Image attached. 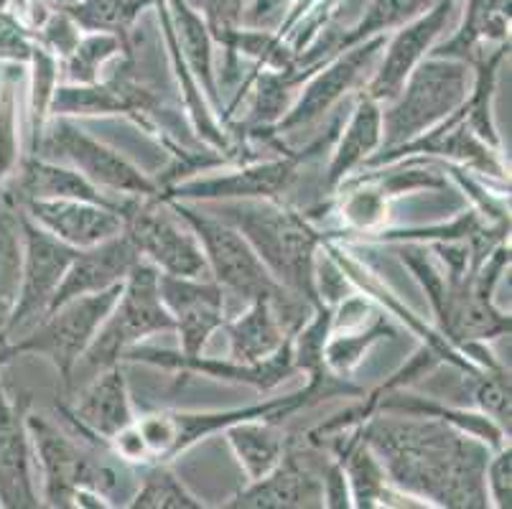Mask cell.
Instances as JSON below:
<instances>
[{
	"mask_svg": "<svg viewBox=\"0 0 512 509\" xmlns=\"http://www.w3.org/2000/svg\"><path fill=\"white\" fill-rule=\"evenodd\" d=\"M158 273L161 270L143 258L130 268L113 311L79 359L87 364V370L97 375L123 362L125 349L141 344L146 336L176 329L174 316L169 314V308L164 306L158 293Z\"/></svg>",
	"mask_w": 512,
	"mask_h": 509,
	"instance_id": "cell-6",
	"label": "cell"
},
{
	"mask_svg": "<svg viewBox=\"0 0 512 509\" xmlns=\"http://www.w3.org/2000/svg\"><path fill=\"white\" fill-rule=\"evenodd\" d=\"M118 51H123V41L107 34L77 41L67 54V79L72 84L100 82V67Z\"/></svg>",
	"mask_w": 512,
	"mask_h": 509,
	"instance_id": "cell-32",
	"label": "cell"
},
{
	"mask_svg": "<svg viewBox=\"0 0 512 509\" xmlns=\"http://www.w3.org/2000/svg\"><path fill=\"white\" fill-rule=\"evenodd\" d=\"M383 46V36H375V39H367L355 46H349L347 54L339 56L337 62L329 64L324 72L311 77V82L306 84L304 92H301L299 102L273 125V130H276V133H291V130L306 128V125L316 123V120H319L344 92H349L355 87L357 79H360L362 72L370 67L372 59H375L377 51L383 49Z\"/></svg>",
	"mask_w": 512,
	"mask_h": 509,
	"instance_id": "cell-15",
	"label": "cell"
},
{
	"mask_svg": "<svg viewBox=\"0 0 512 509\" xmlns=\"http://www.w3.org/2000/svg\"><path fill=\"white\" fill-rule=\"evenodd\" d=\"M479 377L482 380L474 392L479 413L490 415L502 431L510 433V375L505 367H497V370H482Z\"/></svg>",
	"mask_w": 512,
	"mask_h": 509,
	"instance_id": "cell-35",
	"label": "cell"
},
{
	"mask_svg": "<svg viewBox=\"0 0 512 509\" xmlns=\"http://www.w3.org/2000/svg\"><path fill=\"white\" fill-rule=\"evenodd\" d=\"M383 410H395V413H406L411 418H436L444 420V423H451L459 431L469 433V436L479 438L482 443H490L495 451H500L502 446H507L505 436L507 433L497 426L495 420L490 415L484 413H467V410H454V408H444L439 403H431L426 398H416V395H393V398H377V403Z\"/></svg>",
	"mask_w": 512,
	"mask_h": 509,
	"instance_id": "cell-27",
	"label": "cell"
},
{
	"mask_svg": "<svg viewBox=\"0 0 512 509\" xmlns=\"http://www.w3.org/2000/svg\"><path fill=\"white\" fill-rule=\"evenodd\" d=\"M230 507L288 509V507H324V487L291 451H283L271 474L250 482L245 492L237 494Z\"/></svg>",
	"mask_w": 512,
	"mask_h": 509,
	"instance_id": "cell-21",
	"label": "cell"
},
{
	"mask_svg": "<svg viewBox=\"0 0 512 509\" xmlns=\"http://www.w3.org/2000/svg\"><path fill=\"white\" fill-rule=\"evenodd\" d=\"M31 156L36 153L44 135V125L49 120V105L57 90L59 64L51 49L31 44Z\"/></svg>",
	"mask_w": 512,
	"mask_h": 509,
	"instance_id": "cell-28",
	"label": "cell"
},
{
	"mask_svg": "<svg viewBox=\"0 0 512 509\" xmlns=\"http://www.w3.org/2000/svg\"><path fill=\"white\" fill-rule=\"evenodd\" d=\"M222 222L232 224L250 242L265 268L293 296L319 306L316 291V252L324 235L301 212L283 207L276 199H237L222 204Z\"/></svg>",
	"mask_w": 512,
	"mask_h": 509,
	"instance_id": "cell-2",
	"label": "cell"
},
{
	"mask_svg": "<svg viewBox=\"0 0 512 509\" xmlns=\"http://www.w3.org/2000/svg\"><path fill=\"white\" fill-rule=\"evenodd\" d=\"M332 398V392L306 382V387L288 398L268 400L245 410H225V413H153L136 418L125 431L110 438V448L128 464H166L181 451L194 446L202 438L235 426L240 420H281L299 408Z\"/></svg>",
	"mask_w": 512,
	"mask_h": 509,
	"instance_id": "cell-3",
	"label": "cell"
},
{
	"mask_svg": "<svg viewBox=\"0 0 512 509\" xmlns=\"http://www.w3.org/2000/svg\"><path fill=\"white\" fill-rule=\"evenodd\" d=\"M416 6L418 0H375V6H372L370 13L362 18L360 26H357L352 34L344 36L342 44H339V51L360 44V41H367L372 34H380L383 28L395 26V23L403 21Z\"/></svg>",
	"mask_w": 512,
	"mask_h": 509,
	"instance_id": "cell-36",
	"label": "cell"
},
{
	"mask_svg": "<svg viewBox=\"0 0 512 509\" xmlns=\"http://www.w3.org/2000/svg\"><path fill=\"white\" fill-rule=\"evenodd\" d=\"M156 100L151 92L138 87L128 74L95 84H72L59 87L51 97L49 112L54 118L67 115H107V112H133V115H156Z\"/></svg>",
	"mask_w": 512,
	"mask_h": 509,
	"instance_id": "cell-20",
	"label": "cell"
},
{
	"mask_svg": "<svg viewBox=\"0 0 512 509\" xmlns=\"http://www.w3.org/2000/svg\"><path fill=\"white\" fill-rule=\"evenodd\" d=\"M130 507L136 509H199L204 507L199 499L186 492L179 476L164 464L148 466L146 474L138 479V489L133 494Z\"/></svg>",
	"mask_w": 512,
	"mask_h": 509,
	"instance_id": "cell-29",
	"label": "cell"
},
{
	"mask_svg": "<svg viewBox=\"0 0 512 509\" xmlns=\"http://www.w3.org/2000/svg\"><path fill=\"white\" fill-rule=\"evenodd\" d=\"M21 230H23V275L18 301L13 306L11 316L0 331L13 339L23 331L34 329L46 316L51 306V298L57 293L64 273L72 265L77 250L64 245L62 240L46 232L44 227L34 222L29 214L21 209Z\"/></svg>",
	"mask_w": 512,
	"mask_h": 509,
	"instance_id": "cell-10",
	"label": "cell"
},
{
	"mask_svg": "<svg viewBox=\"0 0 512 509\" xmlns=\"http://www.w3.org/2000/svg\"><path fill=\"white\" fill-rule=\"evenodd\" d=\"M276 423L278 420L255 418L240 420L235 426L225 428L227 443L235 451L237 461H240L242 471H245L250 482H258L265 474H271L278 461L283 459L286 441H283Z\"/></svg>",
	"mask_w": 512,
	"mask_h": 509,
	"instance_id": "cell-25",
	"label": "cell"
},
{
	"mask_svg": "<svg viewBox=\"0 0 512 509\" xmlns=\"http://www.w3.org/2000/svg\"><path fill=\"white\" fill-rule=\"evenodd\" d=\"M158 293L174 316L181 354L197 357L217 329L225 326V291L212 278H181L158 273Z\"/></svg>",
	"mask_w": 512,
	"mask_h": 509,
	"instance_id": "cell-12",
	"label": "cell"
},
{
	"mask_svg": "<svg viewBox=\"0 0 512 509\" xmlns=\"http://www.w3.org/2000/svg\"><path fill=\"white\" fill-rule=\"evenodd\" d=\"M204 11L209 13V26H212L214 39L225 44L235 34V23L240 18L242 0H202Z\"/></svg>",
	"mask_w": 512,
	"mask_h": 509,
	"instance_id": "cell-39",
	"label": "cell"
},
{
	"mask_svg": "<svg viewBox=\"0 0 512 509\" xmlns=\"http://www.w3.org/2000/svg\"><path fill=\"white\" fill-rule=\"evenodd\" d=\"M469 97L467 62L434 56L418 64L383 112V151L406 146L446 120Z\"/></svg>",
	"mask_w": 512,
	"mask_h": 509,
	"instance_id": "cell-5",
	"label": "cell"
},
{
	"mask_svg": "<svg viewBox=\"0 0 512 509\" xmlns=\"http://www.w3.org/2000/svg\"><path fill=\"white\" fill-rule=\"evenodd\" d=\"M34 156L49 158L72 166L100 191H110L118 196H156L161 186L138 171L130 161H125L118 151L107 148L105 143L87 135L85 130L67 118L46 120L44 135Z\"/></svg>",
	"mask_w": 512,
	"mask_h": 509,
	"instance_id": "cell-9",
	"label": "cell"
},
{
	"mask_svg": "<svg viewBox=\"0 0 512 509\" xmlns=\"http://www.w3.org/2000/svg\"><path fill=\"white\" fill-rule=\"evenodd\" d=\"M400 260H403V265H408V268L413 270V275L421 280L423 291L428 293V301H431V306H434L439 321L444 319L446 298H449V288H451L446 273H441V270L436 268L434 260L428 258V250H423L421 245L403 247V250H400Z\"/></svg>",
	"mask_w": 512,
	"mask_h": 509,
	"instance_id": "cell-34",
	"label": "cell"
},
{
	"mask_svg": "<svg viewBox=\"0 0 512 509\" xmlns=\"http://www.w3.org/2000/svg\"><path fill=\"white\" fill-rule=\"evenodd\" d=\"M321 487H324V504H327V507H334V509L352 507V494H349L347 474H344L339 461L329 464L327 474H324V479H321Z\"/></svg>",
	"mask_w": 512,
	"mask_h": 509,
	"instance_id": "cell-40",
	"label": "cell"
},
{
	"mask_svg": "<svg viewBox=\"0 0 512 509\" xmlns=\"http://www.w3.org/2000/svg\"><path fill=\"white\" fill-rule=\"evenodd\" d=\"M146 3L148 0H85L82 6L74 8L72 16L77 18L79 26L90 28V31L120 34Z\"/></svg>",
	"mask_w": 512,
	"mask_h": 509,
	"instance_id": "cell-33",
	"label": "cell"
},
{
	"mask_svg": "<svg viewBox=\"0 0 512 509\" xmlns=\"http://www.w3.org/2000/svg\"><path fill=\"white\" fill-rule=\"evenodd\" d=\"M29 400L13 403L0 385V507H41L31 479V438L26 428Z\"/></svg>",
	"mask_w": 512,
	"mask_h": 509,
	"instance_id": "cell-17",
	"label": "cell"
},
{
	"mask_svg": "<svg viewBox=\"0 0 512 509\" xmlns=\"http://www.w3.org/2000/svg\"><path fill=\"white\" fill-rule=\"evenodd\" d=\"M227 336H230L232 359L245 364H258L276 354L286 344L291 334L283 326L276 306L265 298L250 301L248 311L235 321H225Z\"/></svg>",
	"mask_w": 512,
	"mask_h": 509,
	"instance_id": "cell-24",
	"label": "cell"
},
{
	"mask_svg": "<svg viewBox=\"0 0 512 509\" xmlns=\"http://www.w3.org/2000/svg\"><path fill=\"white\" fill-rule=\"evenodd\" d=\"M62 413L72 423L77 436H85L87 441L110 443V438L118 436L136 420L130 408L123 367L113 364L97 372L95 380L79 392L74 408L62 405Z\"/></svg>",
	"mask_w": 512,
	"mask_h": 509,
	"instance_id": "cell-16",
	"label": "cell"
},
{
	"mask_svg": "<svg viewBox=\"0 0 512 509\" xmlns=\"http://www.w3.org/2000/svg\"><path fill=\"white\" fill-rule=\"evenodd\" d=\"M29 56L31 41L26 39V31L8 16H0V62L26 64Z\"/></svg>",
	"mask_w": 512,
	"mask_h": 509,
	"instance_id": "cell-38",
	"label": "cell"
},
{
	"mask_svg": "<svg viewBox=\"0 0 512 509\" xmlns=\"http://www.w3.org/2000/svg\"><path fill=\"white\" fill-rule=\"evenodd\" d=\"M380 146H383V107H380V102L362 95L347 128L342 130L339 146L334 148L332 163H329L327 171L329 189H337Z\"/></svg>",
	"mask_w": 512,
	"mask_h": 509,
	"instance_id": "cell-23",
	"label": "cell"
},
{
	"mask_svg": "<svg viewBox=\"0 0 512 509\" xmlns=\"http://www.w3.org/2000/svg\"><path fill=\"white\" fill-rule=\"evenodd\" d=\"M385 334H393L390 324L377 316L370 326L360 331H342V334H329L327 349H324V364L332 375L344 377L360 364L367 349L380 342Z\"/></svg>",
	"mask_w": 512,
	"mask_h": 509,
	"instance_id": "cell-30",
	"label": "cell"
},
{
	"mask_svg": "<svg viewBox=\"0 0 512 509\" xmlns=\"http://www.w3.org/2000/svg\"><path fill=\"white\" fill-rule=\"evenodd\" d=\"M339 130V123L329 130L332 135L311 143L306 151L288 153V156L276 158V161L253 163L240 171L222 176H207V179H192L184 184L169 189V194H161L164 199H202V202H225V199H278L283 191L291 189V184L299 179V171L306 161L314 158V153L324 151L334 133Z\"/></svg>",
	"mask_w": 512,
	"mask_h": 509,
	"instance_id": "cell-11",
	"label": "cell"
},
{
	"mask_svg": "<svg viewBox=\"0 0 512 509\" xmlns=\"http://www.w3.org/2000/svg\"><path fill=\"white\" fill-rule=\"evenodd\" d=\"M120 291H123V283L107 288V291L92 293V296L72 298L49 311L34 329H29V334L21 339H11L16 357L18 354H44L57 367L64 385H72L79 359L110 316Z\"/></svg>",
	"mask_w": 512,
	"mask_h": 509,
	"instance_id": "cell-8",
	"label": "cell"
},
{
	"mask_svg": "<svg viewBox=\"0 0 512 509\" xmlns=\"http://www.w3.org/2000/svg\"><path fill=\"white\" fill-rule=\"evenodd\" d=\"M23 275L21 207L16 196L0 186V326L6 324L18 301Z\"/></svg>",
	"mask_w": 512,
	"mask_h": 509,
	"instance_id": "cell-26",
	"label": "cell"
},
{
	"mask_svg": "<svg viewBox=\"0 0 512 509\" xmlns=\"http://www.w3.org/2000/svg\"><path fill=\"white\" fill-rule=\"evenodd\" d=\"M125 362H146L153 367H166V370H181V372H202V375L214 377L222 382H242V385H253L255 390H271V387L281 385L283 380L293 375L296 364L291 357V336L286 339L276 354L258 364H245L237 359H217V357H186L181 352H166V349H151V347H130L123 352Z\"/></svg>",
	"mask_w": 512,
	"mask_h": 509,
	"instance_id": "cell-13",
	"label": "cell"
},
{
	"mask_svg": "<svg viewBox=\"0 0 512 509\" xmlns=\"http://www.w3.org/2000/svg\"><path fill=\"white\" fill-rule=\"evenodd\" d=\"M166 202L192 227L204 250V258H207L209 278L220 283L222 291H230L232 296L245 298L248 303L258 301V298L271 301L286 329L291 324H304V298L293 296L273 278L271 270L265 268L263 260L258 258V252L232 224L197 212V209L186 207L176 199H166Z\"/></svg>",
	"mask_w": 512,
	"mask_h": 509,
	"instance_id": "cell-4",
	"label": "cell"
},
{
	"mask_svg": "<svg viewBox=\"0 0 512 509\" xmlns=\"http://www.w3.org/2000/svg\"><path fill=\"white\" fill-rule=\"evenodd\" d=\"M16 199H82V202L118 209L120 214V199L102 194L95 184H90L67 163L49 161L41 156L21 161Z\"/></svg>",
	"mask_w": 512,
	"mask_h": 509,
	"instance_id": "cell-22",
	"label": "cell"
},
{
	"mask_svg": "<svg viewBox=\"0 0 512 509\" xmlns=\"http://www.w3.org/2000/svg\"><path fill=\"white\" fill-rule=\"evenodd\" d=\"M451 13V0H444L428 16L418 18L408 28H403L388 46L383 64L375 72L372 82L367 84L365 95L375 102H393L400 87L406 84L408 74L423 62V56L434 46L439 34L446 28Z\"/></svg>",
	"mask_w": 512,
	"mask_h": 509,
	"instance_id": "cell-19",
	"label": "cell"
},
{
	"mask_svg": "<svg viewBox=\"0 0 512 509\" xmlns=\"http://www.w3.org/2000/svg\"><path fill=\"white\" fill-rule=\"evenodd\" d=\"M123 232L138 255L161 273L181 278H209V265L192 227L169 207L164 196H125L120 199Z\"/></svg>",
	"mask_w": 512,
	"mask_h": 509,
	"instance_id": "cell-7",
	"label": "cell"
},
{
	"mask_svg": "<svg viewBox=\"0 0 512 509\" xmlns=\"http://www.w3.org/2000/svg\"><path fill=\"white\" fill-rule=\"evenodd\" d=\"M484 484L490 487L492 499H495V507L510 509L512 499V454L510 446H502L497 451L495 459L487 461V469H484Z\"/></svg>",
	"mask_w": 512,
	"mask_h": 509,
	"instance_id": "cell-37",
	"label": "cell"
},
{
	"mask_svg": "<svg viewBox=\"0 0 512 509\" xmlns=\"http://www.w3.org/2000/svg\"><path fill=\"white\" fill-rule=\"evenodd\" d=\"M16 202L39 227L74 250H87L123 232V217L118 209L100 207L82 199H16Z\"/></svg>",
	"mask_w": 512,
	"mask_h": 509,
	"instance_id": "cell-14",
	"label": "cell"
},
{
	"mask_svg": "<svg viewBox=\"0 0 512 509\" xmlns=\"http://www.w3.org/2000/svg\"><path fill=\"white\" fill-rule=\"evenodd\" d=\"M141 260L136 245L128 240L125 232H120L113 240H105L87 250H77L72 265L64 273L57 293L51 298L49 311H54L62 303L79 296H92V293L107 291V288L123 283L130 268ZM46 311V314H49Z\"/></svg>",
	"mask_w": 512,
	"mask_h": 509,
	"instance_id": "cell-18",
	"label": "cell"
},
{
	"mask_svg": "<svg viewBox=\"0 0 512 509\" xmlns=\"http://www.w3.org/2000/svg\"><path fill=\"white\" fill-rule=\"evenodd\" d=\"M18 163V77L16 69H6L0 77V186Z\"/></svg>",
	"mask_w": 512,
	"mask_h": 509,
	"instance_id": "cell-31",
	"label": "cell"
},
{
	"mask_svg": "<svg viewBox=\"0 0 512 509\" xmlns=\"http://www.w3.org/2000/svg\"><path fill=\"white\" fill-rule=\"evenodd\" d=\"M360 433L403 492L439 507H487L484 469L490 456L479 438L436 418H367Z\"/></svg>",
	"mask_w": 512,
	"mask_h": 509,
	"instance_id": "cell-1",
	"label": "cell"
}]
</instances>
